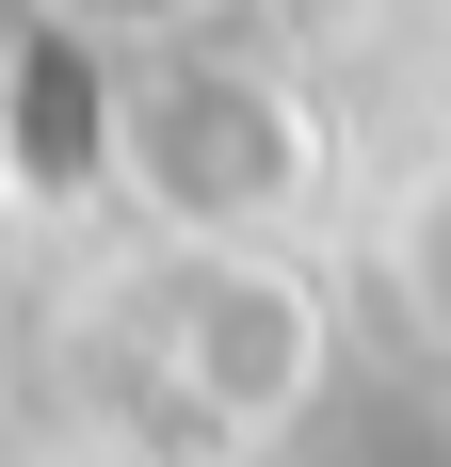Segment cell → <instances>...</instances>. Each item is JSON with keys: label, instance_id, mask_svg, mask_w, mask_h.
Masks as SVG:
<instances>
[{"label": "cell", "instance_id": "cell-1", "mask_svg": "<svg viewBox=\"0 0 451 467\" xmlns=\"http://www.w3.org/2000/svg\"><path fill=\"white\" fill-rule=\"evenodd\" d=\"M322 130H307V97L258 81V65H162V81L130 97V178L178 210V226H274L290 193H307Z\"/></svg>", "mask_w": 451, "mask_h": 467}, {"label": "cell", "instance_id": "cell-2", "mask_svg": "<svg viewBox=\"0 0 451 467\" xmlns=\"http://www.w3.org/2000/svg\"><path fill=\"white\" fill-rule=\"evenodd\" d=\"M113 145H130V97L97 81V48L33 33L16 65H0V178H16V210H65Z\"/></svg>", "mask_w": 451, "mask_h": 467}, {"label": "cell", "instance_id": "cell-3", "mask_svg": "<svg viewBox=\"0 0 451 467\" xmlns=\"http://www.w3.org/2000/svg\"><path fill=\"white\" fill-rule=\"evenodd\" d=\"M404 290H419V323L451 338V178L419 193V226H404Z\"/></svg>", "mask_w": 451, "mask_h": 467}]
</instances>
